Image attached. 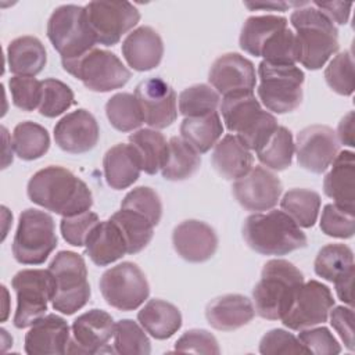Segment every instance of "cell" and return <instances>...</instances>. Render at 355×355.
<instances>
[{
  "mask_svg": "<svg viewBox=\"0 0 355 355\" xmlns=\"http://www.w3.org/2000/svg\"><path fill=\"white\" fill-rule=\"evenodd\" d=\"M298 340L305 347L308 354L318 355H337L341 352V347L327 327L302 329L300 330Z\"/></svg>",
  "mask_w": 355,
  "mask_h": 355,
  "instance_id": "51",
  "label": "cell"
},
{
  "mask_svg": "<svg viewBox=\"0 0 355 355\" xmlns=\"http://www.w3.org/2000/svg\"><path fill=\"white\" fill-rule=\"evenodd\" d=\"M132 319H122L115 323L114 352L121 355H147L151 344L147 334Z\"/></svg>",
  "mask_w": 355,
  "mask_h": 355,
  "instance_id": "42",
  "label": "cell"
},
{
  "mask_svg": "<svg viewBox=\"0 0 355 355\" xmlns=\"http://www.w3.org/2000/svg\"><path fill=\"white\" fill-rule=\"evenodd\" d=\"M32 202L61 216H73L86 212L93 205L89 186L71 171L50 165L29 179L26 187Z\"/></svg>",
  "mask_w": 355,
  "mask_h": 355,
  "instance_id": "1",
  "label": "cell"
},
{
  "mask_svg": "<svg viewBox=\"0 0 355 355\" xmlns=\"http://www.w3.org/2000/svg\"><path fill=\"white\" fill-rule=\"evenodd\" d=\"M287 26V19L279 15H254L245 19L240 33V47L245 53L261 57L265 42L277 31Z\"/></svg>",
  "mask_w": 355,
  "mask_h": 355,
  "instance_id": "33",
  "label": "cell"
},
{
  "mask_svg": "<svg viewBox=\"0 0 355 355\" xmlns=\"http://www.w3.org/2000/svg\"><path fill=\"white\" fill-rule=\"evenodd\" d=\"M327 86L341 96H351L355 87L354 57L349 50L337 54L324 69Z\"/></svg>",
  "mask_w": 355,
  "mask_h": 355,
  "instance_id": "45",
  "label": "cell"
},
{
  "mask_svg": "<svg viewBox=\"0 0 355 355\" xmlns=\"http://www.w3.org/2000/svg\"><path fill=\"white\" fill-rule=\"evenodd\" d=\"M354 187H355V157L349 150L337 154L331 162V169L324 176L323 191L334 200V204L345 211L354 212Z\"/></svg>",
  "mask_w": 355,
  "mask_h": 355,
  "instance_id": "25",
  "label": "cell"
},
{
  "mask_svg": "<svg viewBox=\"0 0 355 355\" xmlns=\"http://www.w3.org/2000/svg\"><path fill=\"white\" fill-rule=\"evenodd\" d=\"M100 222L97 214L92 211H86L73 216H62L60 223V230L62 239L73 245L82 247L86 243V239L90 230Z\"/></svg>",
  "mask_w": 355,
  "mask_h": 355,
  "instance_id": "49",
  "label": "cell"
},
{
  "mask_svg": "<svg viewBox=\"0 0 355 355\" xmlns=\"http://www.w3.org/2000/svg\"><path fill=\"white\" fill-rule=\"evenodd\" d=\"M294 150L300 166L313 173H322L340 153V141L330 126L312 125L298 132Z\"/></svg>",
  "mask_w": 355,
  "mask_h": 355,
  "instance_id": "15",
  "label": "cell"
},
{
  "mask_svg": "<svg viewBox=\"0 0 355 355\" xmlns=\"http://www.w3.org/2000/svg\"><path fill=\"white\" fill-rule=\"evenodd\" d=\"M49 270L53 277V308L64 315L82 309L90 298L83 257L73 251H60L50 262Z\"/></svg>",
  "mask_w": 355,
  "mask_h": 355,
  "instance_id": "6",
  "label": "cell"
},
{
  "mask_svg": "<svg viewBox=\"0 0 355 355\" xmlns=\"http://www.w3.org/2000/svg\"><path fill=\"white\" fill-rule=\"evenodd\" d=\"M220 101L219 93L208 85L198 83L184 89L178 98L179 112L184 118L201 116L216 111Z\"/></svg>",
  "mask_w": 355,
  "mask_h": 355,
  "instance_id": "41",
  "label": "cell"
},
{
  "mask_svg": "<svg viewBox=\"0 0 355 355\" xmlns=\"http://www.w3.org/2000/svg\"><path fill=\"white\" fill-rule=\"evenodd\" d=\"M244 6L250 10H265V11H286L288 7L295 6V3L286 1H258V3H244Z\"/></svg>",
  "mask_w": 355,
  "mask_h": 355,
  "instance_id": "57",
  "label": "cell"
},
{
  "mask_svg": "<svg viewBox=\"0 0 355 355\" xmlns=\"http://www.w3.org/2000/svg\"><path fill=\"white\" fill-rule=\"evenodd\" d=\"M98 137V123L85 108L67 114L54 126L55 144L69 154H83L90 151L96 147Z\"/></svg>",
  "mask_w": 355,
  "mask_h": 355,
  "instance_id": "19",
  "label": "cell"
},
{
  "mask_svg": "<svg viewBox=\"0 0 355 355\" xmlns=\"http://www.w3.org/2000/svg\"><path fill=\"white\" fill-rule=\"evenodd\" d=\"M330 323L340 334L344 345L354 351V311L352 306H336L333 311L330 309Z\"/></svg>",
  "mask_w": 355,
  "mask_h": 355,
  "instance_id": "53",
  "label": "cell"
},
{
  "mask_svg": "<svg viewBox=\"0 0 355 355\" xmlns=\"http://www.w3.org/2000/svg\"><path fill=\"white\" fill-rule=\"evenodd\" d=\"M315 273L322 279L334 283L354 268L352 250L341 243H333L322 247L315 258Z\"/></svg>",
  "mask_w": 355,
  "mask_h": 355,
  "instance_id": "38",
  "label": "cell"
},
{
  "mask_svg": "<svg viewBox=\"0 0 355 355\" xmlns=\"http://www.w3.org/2000/svg\"><path fill=\"white\" fill-rule=\"evenodd\" d=\"M293 135L284 126H277L270 139L257 151L259 162L273 171L287 169L293 162Z\"/></svg>",
  "mask_w": 355,
  "mask_h": 355,
  "instance_id": "39",
  "label": "cell"
},
{
  "mask_svg": "<svg viewBox=\"0 0 355 355\" xmlns=\"http://www.w3.org/2000/svg\"><path fill=\"white\" fill-rule=\"evenodd\" d=\"M105 114L110 123L119 132H132L143 122L140 105L130 93H116L105 103Z\"/></svg>",
  "mask_w": 355,
  "mask_h": 355,
  "instance_id": "40",
  "label": "cell"
},
{
  "mask_svg": "<svg viewBox=\"0 0 355 355\" xmlns=\"http://www.w3.org/2000/svg\"><path fill=\"white\" fill-rule=\"evenodd\" d=\"M42 86L43 93L39 105L40 115L46 118H55L75 103L72 89L64 82L54 78H47L42 80Z\"/></svg>",
  "mask_w": 355,
  "mask_h": 355,
  "instance_id": "44",
  "label": "cell"
},
{
  "mask_svg": "<svg viewBox=\"0 0 355 355\" xmlns=\"http://www.w3.org/2000/svg\"><path fill=\"white\" fill-rule=\"evenodd\" d=\"M12 104L22 111L39 108L42 101L43 86L35 76H12L8 80Z\"/></svg>",
  "mask_w": 355,
  "mask_h": 355,
  "instance_id": "47",
  "label": "cell"
},
{
  "mask_svg": "<svg viewBox=\"0 0 355 355\" xmlns=\"http://www.w3.org/2000/svg\"><path fill=\"white\" fill-rule=\"evenodd\" d=\"M320 229L330 237L351 239L355 233V214L336 204H327L322 211Z\"/></svg>",
  "mask_w": 355,
  "mask_h": 355,
  "instance_id": "48",
  "label": "cell"
},
{
  "mask_svg": "<svg viewBox=\"0 0 355 355\" xmlns=\"http://www.w3.org/2000/svg\"><path fill=\"white\" fill-rule=\"evenodd\" d=\"M55 247L57 234L51 215L36 208L22 211L12 241L15 261L22 265H40Z\"/></svg>",
  "mask_w": 355,
  "mask_h": 355,
  "instance_id": "9",
  "label": "cell"
},
{
  "mask_svg": "<svg viewBox=\"0 0 355 355\" xmlns=\"http://www.w3.org/2000/svg\"><path fill=\"white\" fill-rule=\"evenodd\" d=\"M89 22L97 43L116 44L140 21L139 10L129 1H90L86 4Z\"/></svg>",
  "mask_w": 355,
  "mask_h": 355,
  "instance_id": "13",
  "label": "cell"
},
{
  "mask_svg": "<svg viewBox=\"0 0 355 355\" xmlns=\"http://www.w3.org/2000/svg\"><path fill=\"white\" fill-rule=\"evenodd\" d=\"M62 68L89 90L105 93L119 89L130 79V71L111 51L93 49L75 60L61 61Z\"/></svg>",
  "mask_w": 355,
  "mask_h": 355,
  "instance_id": "10",
  "label": "cell"
},
{
  "mask_svg": "<svg viewBox=\"0 0 355 355\" xmlns=\"http://www.w3.org/2000/svg\"><path fill=\"white\" fill-rule=\"evenodd\" d=\"M223 122L229 132L243 141V144L258 151L277 129L276 118L261 107L254 92L240 90L223 96L220 104Z\"/></svg>",
  "mask_w": 355,
  "mask_h": 355,
  "instance_id": "4",
  "label": "cell"
},
{
  "mask_svg": "<svg viewBox=\"0 0 355 355\" xmlns=\"http://www.w3.org/2000/svg\"><path fill=\"white\" fill-rule=\"evenodd\" d=\"M259 85L257 89L261 103L276 114L291 112L302 103L304 72L295 65H277L261 61L258 65Z\"/></svg>",
  "mask_w": 355,
  "mask_h": 355,
  "instance_id": "8",
  "label": "cell"
},
{
  "mask_svg": "<svg viewBox=\"0 0 355 355\" xmlns=\"http://www.w3.org/2000/svg\"><path fill=\"white\" fill-rule=\"evenodd\" d=\"M98 286L105 302L125 312L137 309L150 295L146 275L136 263L128 261L107 269Z\"/></svg>",
  "mask_w": 355,
  "mask_h": 355,
  "instance_id": "12",
  "label": "cell"
},
{
  "mask_svg": "<svg viewBox=\"0 0 355 355\" xmlns=\"http://www.w3.org/2000/svg\"><path fill=\"white\" fill-rule=\"evenodd\" d=\"M243 237L247 245L262 255H286L306 245V236L283 211L252 214L245 218Z\"/></svg>",
  "mask_w": 355,
  "mask_h": 355,
  "instance_id": "5",
  "label": "cell"
},
{
  "mask_svg": "<svg viewBox=\"0 0 355 355\" xmlns=\"http://www.w3.org/2000/svg\"><path fill=\"white\" fill-rule=\"evenodd\" d=\"M337 139L343 144L348 147L355 146V139H354V111H349L344 118L340 121L338 128H337Z\"/></svg>",
  "mask_w": 355,
  "mask_h": 355,
  "instance_id": "56",
  "label": "cell"
},
{
  "mask_svg": "<svg viewBox=\"0 0 355 355\" xmlns=\"http://www.w3.org/2000/svg\"><path fill=\"white\" fill-rule=\"evenodd\" d=\"M103 168L107 184L114 190H123L139 179L141 162L132 144L119 143L105 153Z\"/></svg>",
  "mask_w": 355,
  "mask_h": 355,
  "instance_id": "26",
  "label": "cell"
},
{
  "mask_svg": "<svg viewBox=\"0 0 355 355\" xmlns=\"http://www.w3.org/2000/svg\"><path fill=\"white\" fill-rule=\"evenodd\" d=\"M172 244L184 261L198 263L214 257L218 248V236L208 223L187 219L173 229Z\"/></svg>",
  "mask_w": 355,
  "mask_h": 355,
  "instance_id": "20",
  "label": "cell"
},
{
  "mask_svg": "<svg viewBox=\"0 0 355 355\" xmlns=\"http://www.w3.org/2000/svg\"><path fill=\"white\" fill-rule=\"evenodd\" d=\"M175 351L205 355H218L220 352L215 336L204 329H191L183 333V336L175 343Z\"/></svg>",
  "mask_w": 355,
  "mask_h": 355,
  "instance_id": "52",
  "label": "cell"
},
{
  "mask_svg": "<svg viewBox=\"0 0 355 355\" xmlns=\"http://www.w3.org/2000/svg\"><path fill=\"white\" fill-rule=\"evenodd\" d=\"M304 284L302 272L286 259L268 261L252 290L255 312L268 320H282Z\"/></svg>",
  "mask_w": 355,
  "mask_h": 355,
  "instance_id": "2",
  "label": "cell"
},
{
  "mask_svg": "<svg viewBox=\"0 0 355 355\" xmlns=\"http://www.w3.org/2000/svg\"><path fill=\"white\" fill-rule=\"evenodd\" d=\"M121 230L128 254H137L151 241L154 234V225L141 214L132 209H122L110 218Z\"/></svg>",
  "mask_w": 355,
  "mask_h": 355,
  "instance_id": "35",
  "label": "cell"
},
{
  "mask_svg": "<svg viewBox=\"0 0 355 355\" xmlns=\"http://www.w3.org/2000/svg\"><path fill=\"white\" fill-rule=\"evenodd\" d=\"M47 37L61 61L79 58L97 43L86 8L76 4H64L53 11L47 22Z\"/></svg>",
  "mask_w": 355,
  "mask_h": 355,
  "instance_id": "7",
  "label": "cell"
},
{
  "mask_svg": "<svg viewBox=\"0 0 355 355\" xmlns=\"http://www.w3.org/2000/svg\"><path fill=\"white\" fill-rule=\"evenodd\" d=\"M47 62L43 43L35 36H21L7 47V65L15 76H36Z\"/></svg>",
  "mask_w": 355,
  "mask_h": 355,
  "instance_id": "29",
  "label": "cell"
},
{
  "mask_svg": "<svg viewBox=\"0 0 355 355\" xmlns=\"http://www.w3.org/2000/svg\"><path fill=\"white\" fill-rule=\"evenodd\" d=\"M122 54L128 65L135 71H150L159 65L164 55V43L155 29L139 26L125 37Z\"/></svg>",
  "mask_w": 355,
  "mask_h": 355,
  "instance_id": "23",
  "label": "cell"
},
{
  "mask_svg": "<svg viewBox=\"0 0 355 355\" xmlns=\"http://www.w3.org/2000/svg\"><path fill=\"white\" fill-rule=\"evenodd\" d=\"M86 254L98 266H107L128 254L126 241L119 227L111 220H100L89 233Z\"/></svg>",
  "mask_w": 355,
  "mask_h": 355,
  "instance_id": "28",
  "label": "cell"
},
{
  "mask_svg": "<svg viewBox=\"0 0 355 355\" xmlns=\"http://www.w3.org/2000/svg\"><path fill=\"white\" fill-rule=\"evenodd\" d=\"M261 57L263 61L277 65H295L298 61V44L295 33L287 26L275 32L263 44Z\"/></svg>",
  "mask_w": 355,
  "mask_h": 355,
  "instance_id": "43",
  "label": "cell"
},
{
  "mask_svg": "<svg viewBox=\"0 0 355 355\" xmlns=\"http://www.w3.org/2000/svg\"><path fill=\"white\" fill-rule=\"evenodd\" d=\"M259 352L263 355L308 354L301 341L283 329L269 330L259 343Z\"/></svg>",
  "mask_w": 355,
  "mask_h": 355,
  "instance_id": "50",
  "label": "cell"
},
{
  "mask_svg": "<svg viewBox=\"0 0 355 355\" xmlns=\"http://www.w3.org/2000/svg\"><path fill=\"white\" fill-rule=\"evenodd\" d=\"M140 326L154 338L166 340L182 327V313L173 304L154 298L137 313Z\"/></svg>",
  "mask_w": 355,
  "mask_h": 355,
  "instance_id": "30",
  "label": "cell"
},
{
  "mask_svg": "<svg viewBox=\"0 0 355 355\" xmlns=\"http://www.w3.org/2000/svg\"><path fill=\"white\" fill-rule=\"evenodd\" d=\"M312 4L323 12L333 24L345 25L349 18L352 3L344 1H312Z\"/></svg>",
  "mask_w": 355,
  "mask_h": 355,
  "instance_id": "54",
  "label": "cell"
},
{
  "mask_svg": "<svg viewBox=\"0 0 355 355\" xmlns=\"http://www.w3.org/2000/svg\"><path fill=\"white\" fill-rule=\"evenodd\" d=\"M290 22L297 31L298 61L308 69H320L338 50V29L312 3L293 11Z\"/></svg>",
  "mask_w": 355,
  "mask_h": 355,
  "instance_id": "3",
  "label": "cell"
},
{
  "mask_svg": "<svg viewBox=\"0 0 355 355\" xmlns=\"http://www.w3.org/2000/svg\"><path fill=\"white\" fill-rule=\"evenodd\" d=\"M333 306L334 300L326 284L318 280L304 282L288 312L282 318V322L291 330L308 329L324 323Z\"/></svg>",
  "mask_w": 355,
  "mask_h": 355,
  "instance_id": "14",
  "label": "cell"
},
{
  "mask_svg": "<svg viewBox=\"0 0 355 355\" xmlns=\"http://www.w3.org/2000/svg\"><path fill=\"white\" fill-rule=\"evenodd\" d=\"M17 294L14 326L25 329L44 316L53 297V277L49 269H24L11 280Z\"/></svg>",
  "mask_w": 355,
  "mask_h": 355,
  "instance_id": "11",
  "label": "cell"
},
{
  "mask_svg": "<svg viewBox=\"0 0 355 355\" xmlns=\"http://www.w3.org/2000/svg\"><path fill=\"white\" fill-rule=\"evenodd\" d=\"M223 125L216 111L201 115L184 118L180 123V136L198 154L209 151L220 139Z\"/></svg>",
  "mask_w": 355,
  "mask_h": 355,
  "instance_id": "31",
  "label": "cell"
},
{
  "mask_svg": "<svg viewBox=\"0 0 355 355\" xmlns=\"http://www.w3.org/2000/svg\"><path fill=\"white\" fill-rule=\"evenodd\" d=\"M354 276H355V269H351L349 272H347L344 276H341L340 279H337L334 282L337 297L343 302L348 304L349 306H352V283H354Z\"/></svg>",
  "mask_w": 355,
  "mask_h": 355,
  "instance_id": "55",
  "label": "cell"
},
{
  "mask_svg": "<svg viewBox=\"0 0 355 355\" xmlns=\"http://www.w3.org/2000/svg\"><path fill=\"white\" fill-rule=\"evenodd\" d=\"M135 97L140 105L144 122L154 129L172 125L178 116L176 93L161 78L141 80L135 89Z\"/></svg>",
  "mask_w": 355,
  "mask_h": 355,
  "instance_id": "17",
  "label": "cell"
},
{
  "mask_svg": "<svg viewBox=\"0 0 355 355\" xmlns=\"http://www.w3.org/2000/svg\"><path fill=\"white\" fill-rule=\"evenodd\" d=\"M233 196L247 211L272 209L280 200L283 187L279 178L263 166H252L243 178L234 180Z\"/></svg>",
  "mask_w": 355,
  "mask_h": 355,
  "instance_id": "18",
  "label": "cell"
},
{
  "mask_svg": "<svg viewBox=\"0 0 355 355\" xmlns=\"http://www.w3.org/2000/svg\"><path fill=\"white\" fill-rule=\"evenodd\" d=\"M71 340L69 326L65 319L49 313L37 319L25 336V352L29 355L67 354Z\"/></svg>",
  "mask_w": 355,
  "mask_h": 355,
  "instance_id": "22",
  "label": "cell"
},
{
  "mask_svg": "<svg viewBox=\"0 0 355 355\" xmlns=\"http://www.w3.org/2000/svg\"><path fill=\"white\" fill-rule=\"evenodd\" d=\"M280 207L298 226L312 227L320 209V196L309 189H291L280 200Z\"/></svg>",
  "mask_w": 355,
  "mask_h": 355,
  "instance_id": "37",
  "label": "cell"
},
{
  "mask_svg": "<svg viewBox=\"0 0 355 355\" xmlns=\"http://www.w3.org/2000/svg\"><path fill=\"white\" fill-rule=\"evenodd\" d=\"M201 165L200 154L182 137L173 136L168 141V153L161 168L166 180L178 182L190 178Z\"/></svg>",
  "mask_w": 355,
  "mask_h": 355,
  "instance_id": "32",
  "label": "cell"
},
{
  "mask_svg": "<svg viewBox=\"0 0 355 355\" xmlns=\"http://www.w3.org/2000/svg\"><path fill=\"white\" fill-rule=\"evenodd\" d=\"M211 161L223 179L237 180L251 171L254 157L236 135H226L214 146Z\"/></svg>",
  "mask_w": 355,
  "mask_h": 355,
  "instance_id": "27",
  "label": "cell"
},
{
  "mask_svg": "<svg viewBox=\"0 0 355 355\" xmlns=\"http://www.w3.org/2000/svg\"><path fill=\"white\" fill-rule=\"evenodd\" d=\"M255 316L250 298L241 294H225L212 300L205 308V318L211 327L233 331L248 324Z\"/></svg>",
  "mask_w": 355,
  "mask_h": 355,
  "instance_id": "24",
  "label": "cell"
},
{
  "mask_svg": "<svg viewBox=\"0 0 355 355\" xmlns=\"http://www.w3.org/2000/svg\"><path fill=\"white\" fill-rule=\"evenodd\" d=\"M129 141L140 157L141 171L155 175L162 168L168 153V141L164 135L155 129H139L129 136Z\"/></svg>",
  "mask_w": 355,
  "mask_h": 355,
  "instance_id": "34",
  "label": "cell"
},
{
  "mask_svg": "<svg viewBox=\"0 0 355 355\" xmlns=\"http://www.w3.org/2000/svg\"><path fill=\"white\" fill-rule=\"evenodd\" d=\"M12 148L24 161L37 159L50 148L49 132L32 121L19 122L12 132Z\"/></svg>",
  "mask_w": 355,
  "mask_h": 355,
  "instance_id": "36",
  "label": "cell"
},
{
  "mask_svg": "<svg viewBox=\"0 0 355 355\" xmlns=\"http://www.w3.org/2000/svg\"><path fill=\"white\" fill-rule=\"evenodd\" d=\"M114 331L115 322L110 313L101 309H90L73 320L67 354L114 352V348L107 347L111 337H114Z\"/></svg>",
  "mask_w": 355,
  "mask_h": 355,
  "instance_id": "16",
  "label": "cell"
},
{
  "mask_svg": "<svg viewBox=\"0 0 355 355\" xmlns=\"http://www.w3.org/2000/svg\"><path fill=\"white\" fill-rule=\"evenodd\" d=\"M208 80L211 86L223 96L240 90L254 92L257 82L255 67L239 53H226L214 61Z\"/></svg>",
  "mask_w": 355,
  "mask_h": 355,
  "instance_id": "21",
  "label": "cell"
},
{
  "mask_svg": "<svg viewBox=\"0 0 355 355\" xmlns=\"http://www.w3.org/2000/svg\"><path fill=\"white\" fill-rule=\"evenodd\" d=\"M122 209H132L146 216L157 226L162 216V202L155 190L147 186H140L130 190L121 202Z\"/></svg>",
  "mask_w": 355,
  "mask_h": 355,
  "instance_id": "46",
  "label": "cell"
}]
</instances>
